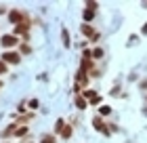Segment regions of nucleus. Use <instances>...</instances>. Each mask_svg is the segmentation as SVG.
I'll list each match as a JSON object with an SVG mask.
<instances>
[{
  "label": "nucleus",
  "mask_w": 147,
  "mask_h": 143,
  "mask_svg": "<svg viewBox=\"0 0 147 143\" xmlns=\"http://www.w3.org/2000/svg\"><path fill=\"white\" fill-rule=\"evenodd\" d=\"M139 88H141V91H147V78H143L141 82H139Z\"/></svg>",
  "instance_id": "obj_23"
},
{
  "label": "nucleus",
  "mask_w": 147,
  "mask_h": 143,
  "mask_svg": "<svg viewBox=\"0 0 147 143\" xmlns=\"http://www.w3.org/2000/svg\"><path fill=\"white\" fill-rule=\"evenodd\" d=\"M61 42H63L65 49H71V38H69V30L67 28L61 30Z\"/></svg>",
  "instance_id": "obj_8"
},
{
  "label": "nucleus",
  "mask_w": 147,
  "mask_h": 143,
  "mask_svg": "<svg viewBox=\"0 0 147 143\" xmlns=\"http://www.w3.org/2000/svg\"><path fill=\"white\" fill-rule=\"evenodd\" d=\"M17 53H19V55H32V46H30V42H19Z\"/></svg>",
  "instance_id": "obj_10"
},
{
  "label": "nucleus",
  "mask_w": 147,
  "mask_h": 143,
  "mask_svg": "<svg viewBox=\"0 0 147 143\" xmlns=\"http://www.w3.org/2000/svg\"><path fill=\"white\" fill-rule=\"evenodd\" d=\"M17 126H19V124H9V126H6L4 131H2V137H6V139H9V137H15Z\"/></svg>",
  "instance_id": "obj_12"
},
{
  "label": "nucleus",
  "mask_w": 147,
  "mask_h": 143,
  "mask_svg": "<svg viewBox=\"0 0 147 143\" xmlns=\"http://www.w3.org/2000/svg\"><path fill=\"white\" fill-rule=\"evenodd\" d=\"M2 86H4V82H2V80H0V88H2Z\"/></svg>",
  "instance_id": "obj_28"
},
{
  "label": "nucleus",
  "mask_w": 147,
  "mask_h": 143,
  "mask_svg": "<svg viewBox=\"0 0 147 143\" xmlns=\"http://www.w3.org/2000/svg\"><path fill=\"white\" fill-rule=\"evenodd\" d=\"M74 103H76V107H78L80 112H84L86 107H88V101H86L82 95H76V97H74Z\"/></svg>",
  "instance_id": "obj_7"
},
{
  "label": "nucleus",
  "mask_w": 147,
  "mask_h": 143,
  "mask_svg": "<svg viewBox=\"0 0 147 143\" xmlns=\"http://www.w3.org/2000/svg\"><path fill=\"white\" fill-rule=\"evenodd\" d=\"M145 9H147V4H145Z\"/></svg>",
  "instance_id": "obj_29"
},
{
  "label": "nucleus",
  "mask_w": 147,
  "mask_h": 143,
  "mask_svg": "<svg viewBox=\"0 0 147 143\" xmlns=\"http://www.w3.org/2000/svg\"><path fill=\"white\" fill-rule=\"evenodd\" d=\"M40 143H57V137L55 135H42V137H40Z\"/></svg>",
  "instance_id": "obj_17"
},
{
  "label": "nucleus",
  "mask_w": 147,
  "mask_h": 143,
  "mask_svg": "<svg viewBox=\"0 0 147 143\" xmlns=\"http://www.w3.org/2000/svg\"><path fill=\"white\" fill-rule=\"evenodd\" d=\"M25 135H28V126H17V131H15V137H17V139H23Z\"/></svg>",
  "instance_id": "obj_16"
},
{
  "label": "nucleus",
  "mask_w": 147,
  "mask_h": 143,
  "mask_svg": "<svg viewBox=\"0 0 147 143\" xmlns=\"http://www.w3.org/2000/svg\"><path fill=\"white\" fill-rule=\"evenodd\" d=\"M28 107H30V110H38V107H40V101H38V99H30V101H28Z\"/></svg>",
  "instance_id": "obj_20"
},
{
  "label": "nucleus",
  "mask_w": 147,
  "mask_h": 143,
  "mask_svg": "<svg viewBox=\"0 0 147 143\" xmlns=\"http://www.w3.org/2000/svg\"><path fill=\"white\" fill-rule=\"evenodd\" d=\"M0 61H4L6 65H19L21 63V55H19L17 51H4L2 55H0Z\"/></svg>",
  "instance_id": "obj_3"
},
{
  "label": "nucleus",
  "mask_w": 147,
  "mask_h": 143,
  "mask_svg": "<svg viewBox=\"0 0 147 143\" xmlns=\"http://www.w3.org/2000/svg\"><path fill=\"white\" fill-rule=\"evenodd\" d=\"M30 28H32V21H23V23H17L15 25V32H13V34H15V36L19 38V36H28V34H30Z\"/></svg>",
  "instance_id": "obj_5"
},
{
  "label": "nucleus",
  "mask_w": 147,
  "mask_h": 143,
  "mask_svg": "<svg viewBox=\"0 0 147 143\" xmlns=\"http://www.w3.org/2000/svg\"><path fill=\"white\" fill-rule=\"evenodd\" d=\"M141 34H143V36H147V23L143 25V30H141Z\"/></svg>",
  "instance_id": "obj_27"
},
{
  "label": "nucleus",
  "mask_w": 147,
  "mask_h": 143,
  "mask_svg": "<svg viewBox=\"0 0 147 143\" xmlns=\"http://www.w3.org/2000/svg\"><path fill=\"white\" fill-rule=\"evenodd\" d=\"M0 46L4 51H15V46H19V38L15 34H4V36H0Z\"/></svg>",
  "instance_id": "obj_1"
},
{
  "label": "nucleus",
  "mask_w": 147,
  "mask_h": 143,
  "mask_svg": "<svg viewBox=\"0 0 147 143\" xmlns=\"http://www.w3.org/2000/svg\"><path fill=\"white\" fill-rule=\"evenodd\" d=\"M4 74H9V65H6L4 61H0V78H2Z\"/></svg>",
  "instance_id": "obj_21"
},
{
  "label": "nucleus",
  "mask_w": 147,
  "mask_h": 143,
  "mask_svg": "<svg viewBox=\"0 0 147 143\" xmlns=\"http://www.w3.org/2000/svg\"><path fill=\"white\" fill-rule=\"evenodd\" d=\"M99 38H101V34H99V32H95V36H92V38L88 40V42H99Z\"/></svg>",
  "instance_id": "obj_25"
},
{
  "label": "nucleus",
  "mask_w": 147,
  "mask_h": 143,
  "mask_svg": "<svg viewBox=\"0 0 147 143\" xmlns=\"http://www.w3.org/2000/svg\"><path fill=\"white\" fill-rule=\"evenodd\" d=\"M105 57V51L101 49V46H95V49H90V59L97 61V59H103Z\"/></svg>",
  "instance_id": "obj_9"
},
{
  "label": "nucleus",
  "mask_w": 147,
  "mask_h": 143,
  "mask_svg": "<svg viewBox=\"0 0 147 143\" xmlns=\"http://www.w3.org/2000/svg\"><path fill=\"white\" fill-rule=\"evenodd\" d=\"M92 126L97 128V131H101L105 137H109L111 135V131H109V126H107V122H105L101 116H95V118H92Z\"/></svg>",
  "instance_id": "obj_4"
},
{
  "label": "nucleus",
  "mask_w": 147,
  "mask_h": 143,
  "mask_svg": "<svg viewBox=\"0 0 147 143\" xmlns=\"http://www.w3.org/2000/svg\"><path fill=\"white\" fill-rule=\"evenodd\" d=\"M99 103H101V95H97L95 99H90V101H88V105H99Z\"/></svg>",
  "instance_id": "obj_22"
},
{
  "label": "nucleus",
  "mask_w": 147,
  "mask_h": 143,
  "mask_svg": "<svg viewBox=\"0 0 147 143\" xmlns=\"http://www.w3.org/2000/svg\"><path fill=\"white\" fill-rule=\"evenodd\" d=\"M71 135H74V126H71V124H65V128L61 131V135H59V137L67 141V139H71Z\"/></svg>",
  "instance_id": "obj_11"
},
{
  "label": "nucleus",
  "mask_w": 147,
  "mask_h": 143,
  "mask_svg": "<svg viewBox=\"0 0 147 143\" xmlns=\"http://www.w3.org/2000/svg\"><path fill=\"white\" fill-rule=\"evenodd\" d=\"M9 21H11L13 25H17V23L30 21V15H28L25 11H21V9H11V11H9Z\"/></svg>",
  "instance_id": "obj_2"
},
{
  "label": "nucleus",
  "mask_w": 147,
  "mask_h": 143,
  "mask_svg": "<svg viewBox=\"0 0 147 143\" xmlns=\"http://www.w3.org/2000/svg\"><path fill=\"white\" fill-rule=\"evenodd\" d=\"M80 32L84 34V38H86V40H90L92 36H95V28H92L90 23H82V28H80Z\"/></svg>",
  "instance_id": "obj_6"
},
{
  "label": "nucleus",
  "mask_w": 147,
  "mask_h": 143,
  "mask_svg": "<svg viewBox=\"0 0 147 143\" xmlns=\"http://www.w3.org/2000/svg\"><path fill=\"white\" fill-rule=\"evenodd\" d=\"M84 9H88V11H92V13H95V11L99 9V4L95 2V0H88V2H86V4H84Z\"/></svg>",
  "instance_id": "obj_19"
},
{
  "label": "nucleus",
  "mask_w": 147,
  "mask_h": 143,
  "mask_svg": "<svg viewBox=\"0 0 147 143\" xmlns=\"http://www.w3.org/2000/svg\"><path fill=\"white\" fill-rule=\"evenodd\" d=\"M109 114H111L109 105H101V107H99V116H101V118H103V116H109Z\"/></svg>",
  "instance_id": "obj_18"
},
{
  "label": "nucleus",
  "mask_w": 147,
  "mask_h": 143,
  "mask_svg": "<svg viewBox=\"0 0 147 143\" xmlns=\"http://www.w3.org/2000/svg\"><path fill=\"white\" fill-rule=\"evenodd\" d=\"M4 13H9V11H6V6H2V4H0V15H4Z\"/></svg>",
  "instance_id": "obj_26"
},
{
  "label": "nucleus",
  "mask_w": 147,
  "mask_h": 143,
  "mask_svg": "<svg viewBox=\"0 0 147 143\" xmlns=\"http://www.w3.org/2000/svg\"><path fill=\"white\" fill-rule=\"evenodd\" d=\"M25 110H28V105H25V101H21V103L17 105V112H25Z\"/></svg>",
  "instance_id": "obj_24"
},
{
  "label": "nucleus",
  "mask_w": 147,
  "mask_h": 143,
  "mask_svg": "<svg viewBox=\"0 0 147 143\" xmlns=\"http://www.w3.org/2000/svg\"><path fill=\"white\" fill-rule=\"evenodd\" d=\"M82 97H84L86 101H90V99L97 97V91H92V88H84V91H82Z\"/></svg>",
  "instance_id": "obj_15"
},
{
  "label": "nucleus",
  "mask_w": 147,
  "mask_h": 143,
  "mask_svg": "<svg viewBox=\"0 0 147 143\" xmlns=\"http://www.w3.org/2000/svg\"><path fill=\"white\" fill-rule=\"evenodd\" d=\"M82 19H84V23H92V19H95V13L88 11V9H84V11H82Z\"/></svg>",
  "instance_id": "obj_14"
},
{
  "label": "nucleus",
  "mask_w": 147,
  "mask_h": 143,
  "mask_svg": "<svg viewBox=\"0 0 147 143\" xmlns=\"http://www.w3.org/2000/svg\"><path fill=\"white\" fill-rule=\"evenodd\" d=\"M63 128H65V120H63V118H59V120L55 122V126H53V131H55V135L59 137V135H61V131H63Z\"/></svg>",
  "instance_id": "obj_13"
}]
</instances>
